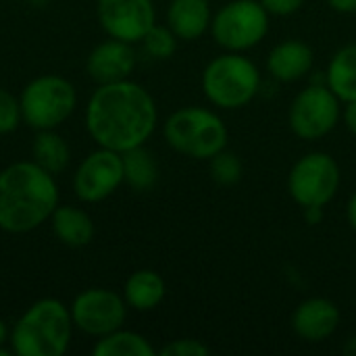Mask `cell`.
Masks as SVG:
<instances>
[{
    "instance_id": "obj_5",
    "label": "cell",
    "mask_w": 356,
    "mask_h": 356,
    "mask_svg": "<svg viewBox=\"0 0 356 356\" xmlns=\"http://www.w3.org/2000/svg\"><path fill=\"white\" fill-rule=\"evenodd\" d=\"M167 144L194 161H211L227 148L229 131L223 119L204 106H181L171 113L163 127Z\"/></svg>"
},
{
    "instance_id": "obj_25",
    "label": "cell",
    "mask_w": 356,
    "mask_h": 356,
    "mask_svg": "<svg viewBox=\"0 0 356 356\" xmlns=\"http://www.w3.org/2000/svg\"><path fill=\"white\" fill-rule=\"evenodd\" d=\"M21 121H23V117H21L19 98L15 94H10L8 90L0 88V136L15 131Z\"/></svg>"
},
{
    "instance_id": "obj_12",
    "label": "cell",
    "mask_w": 356,
    "mask_h": 356,
    "mask_svg": "<svg viewBox=\"0 0 356 356\" xmlns=\"http://www.w3.org/2000/svg\"><path fill=\"white\" fill-rule=\"evenodd\" d=\"M96 15L108 38L129 44L142 42L156 23L152 0H96Z\"/></svg>"
},
{
    "instance_id": "obj_30",
    "label": "cell",
    "mask_w": 356,
    "mask_h": 356,
    "mask_svg": "<svg viewBox=\"0 0 356 356\" xmlns=\"http://www.w3.org/2000/svg\"><path fill=\"white\" fill-rule=\"evenodd\" d=\"M302 215L309 225H317L325 217V207H307L302 209Z\"/></svg>"
},
{
    "instance_id": "obj_4",
    "label": "cell",
    "mask_w": 356,
    "mask_h": 356,
    "mask_svg": "<svg viewBox=\"0 0 356 356\" xmlns=\"http://www.w3.org/2000/svg\"><path fill=\"white\" fill-rule=\"evenodd\" d=\"M261 88V71L244 52H223L202 71V92L221 111L244 108L259 96Z\"/></svg>"
},
{
    "instance_id": "obj_3",
    "label": "cell",
    "mask_w": 356,
    "mask_h": 356,
    "mask_svg": "<svg viewBox=\"0 0 356 356\" xmlns=\"http://www.w3.org/2000/svg\"><path fill=\"white\" fill-rule=\"evenodd\" d=\"M73 327L71 311L58 298H42L17 319L8 342L17 356H63Z\"/></svg>"
},
{
    "instance_id": "obj_11",
    "label": "cell",
    "mask_w": 356,
    "mask_h": 356,
    "mask_svg": "<svg viewBox=\"0 0 356 356\" xmlns=\"http://www.w3.org/2000/svg\"><path fill=\"white\" fill-rule=\"evenodd\" d=\"M123 184L121 152L98 148L90 152L73 175V192L81 202L106 200Z\"/></svg>"
},
{
    "instance_id": "obj_19",
    "label": "cell",
    "mask_w": 356,
    "mask_h": 356,
    "mask_svg": "<svg viewBox=\"0 0 356 356\" xmlns=\"http://www.w3.org/2000/svg\"><path fill=\"white\" fill-rule=\"evenodd\" d=\"M325 83L342 104L356 100V42L334 52L325 71Z\"/></svg>"
},
{
    "instance_id": "obj_18",
    "label": "cell",
    "mask_w": 356,
    "mask_h": 356,
    "mask_svg": "<svg viewBox=\"0 0 356 356\" xmlns=\"http://www.w3.org/2000/svg\"><path fill=\"white\" fill-rule=\"evenodd\" d=\"M165 294H167L165 280L152 269H140L131 273L123 286V298L127 307L140 313L154 311L165 300Z\"/></svg>"
},
{
    "instance_id": "obj_21",
    "label": "cell",
    "mask_w": 356,
    "mask_h": 356,
    "mask_svg": "<svg viewBox=\"0 0 356 356\" xmlns=\"http://www.w3.org/2000/svg\"><path fill=\"white\" fill-rule=\"evenodd\" d=\"M31 161L40 165L44 171L58 175L69 165L71 152L63 136H58L54 129H38L31 144Z\"/></svg>"
},
{
    "instance_id": "obj_29",
    "label": "cell",
    "mask_w": 356,
    "mask_h": 356,
    "mask_svg": "<svg viewBox=\"0 0 356 356\" xmlns=\"http://www.w3.org/2000/svg\"><path fill=\"white\" fill-rule=\"evenodd\" d=\"M327 4L340 15H356V0H327Z\"/></svg>"
},
{
    "instance_id": "obj_27",
    "label": "cell",
    "mask_w": 356,
    "mask_h": 356,
    "mask_svg": "<svg viewBox=\"0 0 356 356\" xmlns=\"http://www.w3.org/2000/svg\"><path fill=\"white\" fill-rule=\"evenodd\" d=\"M265 10L275 17H290L298 13L305 4V0H261Z\"/></svg>"
},
{
    "instance_id": "obj_10",
    "label": "cell",
    "mask_w": 356,
    "mask_h": 356,
    "mask_svg": "<svg viewBox=\"0 0 356 356\" xmlns=\"http://www.w3.org/2000/svg\"><path fill=\"white\" fill-rule=\"evenodd\" d=\"M127 302L113 290L106 288H90L75 296L71 305L73 325L94 338H102L111 332L123 327L127 317Z\"/></svg>"
},
{
    "instance_id": "obj_31",
    "label": "cell",
    "mask_w": 356,
    "mask_h": 356,
    "mask_svg": "<svg viewBox=\"0 0 356 356\" xmlns=\"http://www.w3.org/2000/svg\"><path fill=\"white\" fill-rule=\"evenodd\" d=\"M346 219H348V225L356 232V192L350 196V200L346 204Z\"/></svg>"
},
{
    "instance_id": "obj_9",
    "label": "cell",
    "mask_w": 356,
    "mask_h": 356,
    "mask_svg": "<svg viewBox=\"0 0 356 356\" xmlns=\"http://www.w3.org/2000/svg\"><path fill=\"white\" fill-rule=\"evenodd\" d=\"M342 100L327 83H311L300 90L288 111V123L296 138L315 142L336 129L342 117Z\"/></svg>"
},
{
    "instance_id": "obj_22",
    "label": "cell",
    "mask_w": 356,
    "mask_h": 356,
    "mask_svg": "<svg viewBox=\"0 0 356 356\" xmlns=\"http://www.w3.org/2000/svg\"><path fill=\"white\" fill-rule=\"evenodd\" d=\"M94 356H154L156 350L154 346L136 332H127V330H117L111 332L102 338H98V342L92 348Z\"/></svg>"
},
{
    "instance_id": "obj_26",
    "label": "cell",
    "mask_w": 356,
    "mask_h": 356,
    "mask_svg": "<svg viewBox=\"0 0 356 356\" xmlns=\"http://www.w3.org/2000/svg\"><path fill=\"white\" fill-rule=\"evenodd\" d=\"M161 356H209L211 355V348L196 340V338H179V340H173L169 344H165L161 350Z\"/></svg>"
},
{
    "instance_id": "obj_15",
    "label": "cell",
    "mask_w": 356,
    "mask_h": 356,
    "mask_svg": "<svg viewBox=\"0 0 356 356\" xmlns=\"http://www.w3.org/2000/svg\"><path fill=\"white\" fill-rule=\"evenodd\" d=\"M313 65L315 52L302 40H284L275 44L267 56V73L282 83L305 79L311 73Z\"/></svg>"
},
{
    "instance_id": "obj_14",
    "label": "cell",
    "mask_w": 356,
    "mask_h": 356,
    "mask_svg": "<svg viewBox=\"0 0 356 356\" xmlns=\"http://www.w3.org/2000/svg\"><path fill=\"white\" fill-rule=\"evenodd\" d=\"M134 69H136V52L131 44L115 38L94 46L86 60V71L98 86L129 79Z\"/></svg>"
},
{
    "instance_id": "obj_16",
    "label": "cell",
    "mask_w": 356,
    "mask_h": 356,
    "mask_svg": "<svg viewBox=\"0 0 356 356\" xmlns=\"http://www.w3.org/2000/svg\"><path fill=\"white\" fill-rule=\"evenodd\" d=\"M211 21L209 0H171L167 6V25L184 42H194L211 31Z\"/></svg>"
},
{
    "instance_id": "obj_13",
    "label": "cell",
    "mask_w": 356,
    "mask_h": 356,
    "mask_svg": "<svg viewBox=\"0 0 356 356\" xmlns=\"http://www.w3.org/2000/svg\"><path fill=\"white\" fill-rule=\"evenodd\" d=\"M340 309L334 300L315 296L302 300L292 315V330L294 334L311 344H319L332 338L340 327Z\"/></svg>"
},
{
    "instance_id": "obj_32",
    "label": "cell",
    "mask_w": 356,
    "mask_h": 356,
    "mask_svg": "<svg viewBox=\"0 0 356 356\" xmlns=\"http://www.w3.org/2000/svg\"><path fill=\"white\" fill-rule=\"evenodd\" d=\"M344 355L356 356V336H353V338L346 342V346H344Z\"/></svg>"
},
{
    "instance_id": "obj_24",
    "label": "cell",
    "mask_w": 356,
    "mask_h": 356,
    "mask_svg": "<svg viewBox=\"0 0 356 356\" xmlns=\"http://www.w3.org/2000/svg\"><path fill=\"white\" fill-rule=\"evenodd\" d=\"M177 35L171 31L169 25H152L148 29V33L142 38V44H144V50L156 58V60H167L175 54L177 50Z\"/></svg>"
},
{
    "instance_id": "obj_23",
    "label": "cell",
    "mask_w": 356,
    "mask_h": 356,
    "mask_svg": "<svg viewBox=\"0 0 356 356\" xmlns=\"http://www.w3.org/2000/svg\"><path fill=\"white\" fill-rule=\"evenodd\" d=\"M211 177L217 186H236L244 175V165L240 156L232 150H221L209 161Z\"/></svg>"
},
{
    "instance_id": "obj_8",
    "label": "cell",
    "mask_w": 356,
    "mask_h": 356,
    "mask_svg": "<svg viewBox=\"0 0 356 356\" xmlns=\"http://www.w3.org/2000/svg\"><path fill=\"white\" fill-rule=\"evenodd\" d=\"M342 184L338 161L327 152H309L300 156L288 175V194L292 200L307 207H327Z\"/></svg>"
},
{
    "instance_id": "obj_2",
    "label": "cell",
    "mask_w": 356,
    "mask_h": 356,
    "mask_svg": "<svg viewBox=\"0 0 356 356\" xmlns=\"http://www.w3.org/2000/svg\"><path fill=\"white\" fill-rule=\"evenodd\" d=\"M58 207L54 175L33 161H19L0 171V229L29 234L44 225Z\"/></svg>"
},
{
    "instance_id": "obj_28",
    "label": "cell",
    "mask_w": 356,
    "mask_h": 356,
    "mask_svg": "<svg viewBox=\"0 0 356 356\" xmlns=\"http://www.w3.org/2000/svg\"><path fill=\"white\" fill-rule=\"evenodd\" d=\"M342 121L346 125V129L356 136V100L350 102H344V108H342Z\"/></svg>"
},
{
    "instance_id": "obj_20",
    "label": "cell",
    "mask_w": 356,
    "mask_h": 356,
    "mask_svg": "<svg viewBox=\"0 0 356 356\" xmlns=\"http://www.w3.org/2000/svg\"><path fill=\"white\" fill-rule=\"evenodd\" d=\"M123 156V184L136 192H148L159 181V163L146 146L131 148Z\"/></svg>"
},
{
    "instance_id": "obj_17",
    "label": "cell",
    "mask_w": 356,
    "mask_h": 356,
    "mask_svg": "<svg viewBox=\"0 0 356 356\" xmlns=\"http://www.w3.org/2000/svg\"><path fill=\"white\" fill-rule=\"evenodd\" d=\"M50 223L56 240L69 248H81L94 240V221L79 207L58 204L50 217Z\"/></svg>"
},
{
    "instance_id": "obj_7",
    "label": "cell",
    "mask_w": 356,
    "mask_h": 356,
    "mask_svg": "<svg viewBox=\"0 0 356 356\" xmlns=\"http://www.w3.org/2000/svg\"><path fill=\"white\" fill-rule=\"evenodd\" d=\"M269 17L261 0H232L213 15L211 35L225 52H246L265 40Z\"/></svg>"
},
{
    "instance_id": "obj_1",
    "label": "cell",
    "mask_w": 356,
    "mask_h": 356,
    "mask_svg": "<svg viewBox=\"0 0 356 356\" xmlns=\"http://www.w3.org/2000/svg\"><path fill=\"white\" fill-rule=\"evenodd\" d=\"M156 121L159 108L152 94L131 79L98 86L86 106V127L92 140L121 154L144 146Z\"/></svg>"
},
{
    "instance_id": "obj_6",
    "label": "cell",
    "mask_w": 356,
    "mask_h": 356,
    "mask_svg": "<svg viewBox=\"0 0 356 356\" xmlns=\"http://www.w3.org/2000/svg\"><path fill=\"white\" fill-rule=\"evenodd\" d=\"M21 117L33 129H56L77 106V90L63 75H40L31 79L21 96Z\"/></svg>"
},
{
    "instance_id": "obj_33",
    "label": "cell",
    "mask_w": 356,
    "mask_h": 356,
    "mask_svg": "<svg viewBox=\"0 0 356 356\" xmlns=\"http://www.w3.org/2000/svg\"><path fill=\"white\" fill-rule=\"evenodd\" d=\"M8 327H6V323L0 319V346H4V342H8Z\"/></svg>"
}]
</instances>
